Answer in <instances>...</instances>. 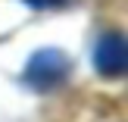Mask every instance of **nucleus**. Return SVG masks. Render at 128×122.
<instances>
[{
  "mask_svg": "<svg viewBox=\"0 0 128 122\" xmlns=\"http://www.w3.org/2000/svg\"><path fill=\"white\" fill-rule=\"evenodd\" d=\"M69 72H72L69 56L62 53V50L47 47V50H38L28 60V66H25V81H28L34 91H50V88H60L62 81L69 78Z\"/></svg>",
  "mask_w": 128,
  "mask_h": 122,
  "instance_id": "1",
  "label": "nucleus"
},
{
  "mask_svg": "<svg viewBox=\"0 0 128 122\" xmlns=\"http://www.w3.org/2000/svg\"><path fill=\"white\" fill-rule=\"evenodd\" d=\"M94 63H97L100 75H110V78L122 75L125 66H128V47H125V38L119 35V31L103 35V38L97 41V50H94Z\"/></svg>",
  "mask_w": 128,
  "mask_h": 122,
  "instance_id": "2",
  "label": "nucleus"
},
{
  "mask_svg": "<svg viewBox=\"0 0 128 122\" xmlns=\"http://www.w3.org/2000/svg\"><path fill=\"white\" fill-rule=\"evenodd\" d=\"M28 6H38V10H50V6H62L66 0H25Z\"/></svg>",
  "mask_w": 128,
  "mask_h": 122,
  "instance_id": "3",
  "label": "nucleus"
}]
</instances>
